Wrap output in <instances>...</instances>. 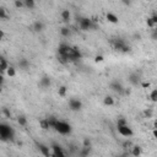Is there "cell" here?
<instances>
[{"label":"cell","mask_w":157,"mask_h":157,"mask_svg":"<svg viewBox=\"0 0 157 157\" xmlns=\"http://www.w3.org/2000/svg\"><path fill=\"white\" fill-rule=\"evenodd\" d=\"M61 18L64 21H69L70 20V11L69 10H63L61 11Z\"/></svg>","instance_id":"30bf717a"},{"label":"cell","mask_w":157,"mask_h":157,"mask_svg":"<svg viewBox=\"0 0 157 157\" xmlns=\"http://www.w3.org/2000/svg\"><path fill=\"white\" fill-rule=\"evenodd\" d=\"M2 83H4V75H2V74H0V91H1Z\"/></svg>","instance_id":"d6986e66"},{"label":"cell","mask_w":157,"mask_h":157,"mask_svg":"<svg viewBox=\"0 0 157 157\" xmlns=\"http://www.w3.org/2000/svg\"><path fill=\"white\" fill-rule=\"evenodd\" d=\"M61 34H63V36H65V37H67V36L70 34V29H69V28H66V27L61 28Z\"/></svg>","instance_id":"e0dca14e"},{"label":"cell","mask_w":157,"mask_h":157,"mask_svg":"<svg viewBox=\"0 0 157 157\" xmlns=\"http://www.w3.org/2000/svg\"><path fill=\"white\" fill-rule=\"evenodd\" d=\"M78 26L82 31H88V29H92L94 27V23L92 22V20H90L87 17H82L78 20Z\"/></svg>","instance_id":"277c9868"},{"label":"cell","mask_w":157,"mask_h":157,"mask_svg":"<svg viewBox=\"0 0 157 157\" xmlns=\"http://www.w3.org/2000/svg\"><path fill=\"white\" fill-rule=\"evenodd\" d=\"M15 136V130L5 124V123H0V141H10L12 140Z\"/></svg>","instance_id":"7a4b0ae2"},{"label":"cell","mask_w":157,"mask_h":157,"mask_svg":"<svg viewBox=\"0 0 157 157\" xmlns=\"http://www.w3.org/2000/svg\"><path fill=\"white\" fill-rule=\"evenodd\" d=\"M129 81H130L131 83H137V81H139V76H137L136 74H132V75L130 76V78H129Z\"/></svg>","instance_id":"4fadbf2b"},{"label":"cell","mask_w":157,"mask_h":157,"mask_svg":"<svg viewBox=\"0 0 157 157\" xmlns=\"http://www.w3.org/2000/svg\"><path fill=\"white\" fill-rule=\"evenodd\" d=\"M38 147H39V151H40L45 157H52V150H50L49 146H45V145H43V144H39Z\"/></svg>","instance_id":"52a82bcc"},{"label":"cell","mask_w":157,"mask_h":157,"mask_svg":"<svg viewBox=\"0 0 157 157\" xmlns=\"http://www.w3.org/2000/svg\"><path fill=\"white\" fill-rule=\"evenodd\" d=\"M40 83H42V86H49L50 81H49V78H48V77H43V78H42V81H40Z\"/></svg>","instance_id":"9a60e30c"},{"label":"cell","mask_w":157,"mask_h":157,"mask_svg":"<svg viewBox=\"0 0 157 157\" xmlns=\"http://www.w3.org/2000/svg\"><path fill=\"white\" fill-rule=\"evenodd\" d=\"M50 150H52V157H66V155L63 151V148L56 144H54L50 147Z\"/></svg>","instance_id":"5b68a950"},{"label":"cell","mask_w":157,"mask_h":157,"mask_svg":"<svg viewBox=\"0 0 157 157\" xmlns=\"http://www.w3.org/2000/svg\"><path fill=\"white\" fill-rule=\"evenodd\" d=\"M6 74H7L9 76H15V74H16V71H15V69H13V67H11V66H9V67H7V70H6Z\"/></svg>","instance_id":"5bb4252c"},{"label":"cell","mask_w":157,"mask_h":157,"mask_svg":"<svg viewBox=\"0 0 157 157\" xmlns=\"http://www.w3.org/2000/svg\"><path fill=\"white\" fill-rule=\"evenodd\" d=\"M2 36H4V33H2V31H0V39L2 38Z\"/></svg>","instance_id":"ffe728a7"},{"label":"cell","mask_w":157,"mask_h":157,"mask_svg":"<svg viewBox=\"0 0 157 157\" xmlns=\"http://www.w3.org/2000/svg\"><path fill=\"white\" fill-rule=\"evenodd\" d=\"M107 18H108V21H110V22H117V21H118V17H117L115 15H113V13H108V15H107Z\"/></svg>","instance_id":"7c38bea8"},{"label":"cell","mask_w":157,"mask_h":157,"mask_svg":"<svg viewBox=\"0 0 157 157\" xmlns=\"http://www.w3.org/2000/svg\"><path fill=\"white\" fill-rule=\"evenodd\" d=\"M104 104L112 105V104H113V98H112V97H105V98H104Z\"/></svg>","instance_id":"2e32d148"},{"label":"cell","mask_w":157,"mask_h":157,"mask_svg":"<svg viewBox=\"0 0 157 157\" xmlns=\"http://www.w3.org/2000/svg\"><path fill=\"white\" fill-rule=\"evenodd\" d=\"M7 18V12L4 7H0V20H6Z\"/></svg>","instance_id":"8fae6325"},{"label":"cell","mask_w":157,"mask_h":157,"mask_svg":"<svg viewBox=\"0 0 157 157\" xmlns=\"http://www.w3.org/2000/svg\"><path fill=\"white\" fill-rule=\"evenodd\" d=\"M69 107H70L71 110H78V109H81L82 103H81V101H78L76 98H71L69 101Z\"/></svg>","instance_id":"8992f818"},{"label":"cell","mask_w":157,"mask_h":157,"mask_svg":"<svg viewBox=\"0 0 157 157\" xmlns=\"http://www.w3.org/2000/svg\"><path fill=\"white\" fill-rule=\"evenodd\" d=\"M156 96H157V90H153L152 93H151V99L152 101H156Z\"/></svg>","instance_id":"ac0fdd59"},{"label":"cell","mask_w":157,"mask_h":157,"mask_svg":"<svg viewBox=\"0 0 157 157\" xmlns=\"http://www.w3.org/2000/svg\"><path fill=\"white\" fill-rule=\"evenodd\" d=\"M119 157H125V156H119Z\"/></svg>","instance_id":"44dd1931"},{"label":"cell","mask_w":157,"mask_h":157,"mask_svg":"<svg viewBox=\"0 0 157 157\" xmlns=\"http://www.w3.org/2000/svg\"><path fill=\"white\" fill-rule=\"evenodd\" d=\"M23 7H26V9H33L34 7V1L33 0H25L23 1Z\"/></svg>","instance_id":"9c48e42d"},{"label":"cell","mask_w":157,"mask_h":157,"mask_svg":"<svg viewBox=\"0 0 157 157\" xmlns=\"http://www.w3.org/2000/svg\"><path fill=\"white\" fill-rule=\"evenodd\" d=\"M43 28H44V25H43V22H40V21H37V22H34V25H33V29H34L36 32H40Z\"/></svg>","instance_id":"ba28073f"},{"label":"cell","mask_w":157,"mask_h":157,"mask_svg":"<svg viewBox=\"0 0 157 157\" xmlns=\"http://www.w3.org/2000/svg\"><path fill=\"white\" fill-rule=\"evenodd\" d=\"M118 132L121 135V136H124V137H130V136H132V130H131V128L126 124V121L125 120H119L118 121Z\"/></svg>","instance_id":"3957f363"},{"label":"cell","mask_w":157,"mask_h":157,"mask_svg":"<svg viewBox=\"0 0 157 157\" xmlns=\"http://www.w3.org/2000/svg\"><path fill=\"white\" fill-rule=\"evenodd\" d=\"M49 128L54 129L56 132H59L60 135H67L71 132V125L65 121V120H59V119H54V118H49L47 119Z\"/></svg>","instance_id":"6da1fadb"}]
</instances>
